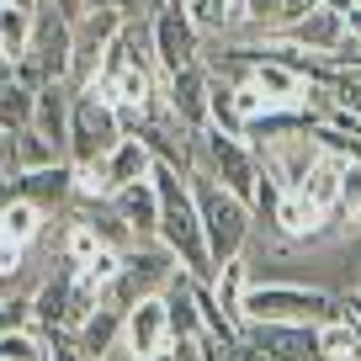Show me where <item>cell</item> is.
Segmentation results:
<instances>
[{
    "label": "cell",
    "instance_id": "12",
    "mask_svg": "<svg viewBox=\"0 0 361 361\" xmlns=\"http://www.w3.org/2000/svg\"><path fill=\"white\" fill-rule=\"evenodd\" d=\"M319 154H324V149H319L314 133H287V138H266V144H255V159L282 180V192H298V186H303Z\"/></svg>",
    "mask_w": 361,
    "mask_h": 361
},
{
    "label": "cell",
    "instance_id": "13",
    "mask_svg": "<svg viewBox=\"0 0 361 361\" xmlns=\"http://www.w3.org/2000/svg\"><path fill=\"white\" fill-rule=\"evenodd\" d=\"M6 197H27L37 207H64L75 202V165L59 159V165H43V170H22V176L6 180Z\"/></svg>",
    "mask_w": 361,
    "mask_h": 361
},
{
    "label": "cell",
    "instance_id": "14",
    "mask_svg": "<svg viewBox=\"0 0 361 361\" xmlns=\"http://www.w3.org/2000/svg\"><path fill=\"white\" fill-rule=\"evenodd\" d=\"M165 308H170V324H176V340H197L207 335V308H202V276L192 271H176L165 282Z\"/></svg>",
    "mask_w": 361,
    "mask_h": 361
},
{
    "label": "cell",
    "instance_id": "8",
    "mask_svg": "<svg viewBox=\"0 0 361 361\" xmlns=\"http://www.w3.org/2000/svg\"><path fill=\"white\" fill-rule=\"evenodd\" d=\"M22 59H32L48 80H69V64H75V22L43 0L37 16H32V43H27Z\"/></svg>",
    "mask_w": 361,
    "mask_h": 361
},
{
    "label": "cell",
    "instance_id": "4",
    "mask_svg": "<svg viewBox=\"0 0 361 361\" xmlns=\"http://www.w3.org/2000/svg\"><path fill=\"white\" fill-rule=\"evenodd\" d=\"M197 170H207L213 180H224L228 192L239 197V202L255 207L260 197V159H255V144L239 133H224V128H202L197 133Z\"/></svg>",
    "mask_w": 361,
    "mask_h": 361
},
{
    "label": "cell",
    "instance_id": "10",
    "mask_svg": "<svg viewBox=\"0 0 361 361\" xmlns=\"http://www.w3.org/2000/svg\"><path fill=\"white\" fill-rule=\"evenodd\" d=\"M165 106L192 133L213 128V69H207V59L192 64V69H180V75H165Z\"/></svg>",
    "mask_w": 361,
    "mask_h": 361
},
{
    "label": "cell",
    "instance_id": "24",
    "mask_svg": "<svg viewBox=\"0 0 361 361\" xmlns=\"http://www.w3.org/2000/svg\"><path fill=\"white\" fill-rule=\"evenodd\" d=\"M186 16L197 22L202 37H234L239 32V0H180Z\"/></svg>",
    "mask_w": 361,
    "mask_h": 361
},
{
    "label": "cell",
    "instance_id": "29",
    "mask_svg": "<svg viewBox=\"0 0 361 361\" xmlns=\"http://www.w3.org/2000/svg\"><path fill=\"white\" fill-rule=\"evenodd\" d=\"M0 361H48L43 329H6L0 335Z\"/></svg>",
    "mask_w": 361,
    "mask_h": 361
},
{
    "label": "cell",
    "instance_id": "26",
    "mask_svg": "<svg viewBox=\"0 0 361 361\" xmlns=\"http://www.w3.org/2000/svg\"><path fill=\"white\" fill-rule=\"evenodd\" d=\"M32 117H37V90L6 80L0 85V133H22V128H32Z\"/></svg>",
    "mask_w": 361,
    "mask_h": 361
},
{
    "label": "cell",
    "instance_id": "23",
    "mask_svg": "<svg viewBox=\"0 0 361 361\" xmlns=\"http://www.w3.org/2000/svg\"><path fill=\"white\" fill-rule=\"evenodd\" d=\"M43 218H48V207L27 202V197H6V213H0V239H6V245H27V250H32L37 234H43Z\"/></svg>",
    "mask_w": 361,
    "mask_h": 361
},
{
    "label": "cell",
    "instance_id": "3",
    "mask_svg": "<svg viewBox=\"0 0 361 361\" xmlns=\"http://www.w3.org/2000/svg\"><path fill=\"white\" fill-rule=\"evenodd\" d=\"M340 319V298L303 282H255L245 298V324H329Z\"/></svg>",
    "mask_w": 361,
    "mask_h": 361
},
{
    "label": "cell",
    "instance_id": "28",
    "mask_svg": "<svg viewBox=\"0 0 361 361\" xmlns=\"http://www.w3.org/2000/svg\"><path fill=\"white\" fill-rule=\"evenodd\" d=\"M319 345H324L329 361H361V329L340 314V319H329V324H319Z\"/></svg>",
    "mask_w": 361,
    "mask_h": 361
},
{
    "label": "cell",
    "instance_id": "21",
    "mask_svg": "<svg viewBox=\"0 0 361 361\" xmlns=\"http://www.w3.org/2000/svg\"><path fill=\"white\" fill-rule=\"evenodd\" d=\"M123 319H128L123 308H106V303H102L96 314L85 319V324L75 329V340L85 345V356H90V361H106L117 345H123Z\"/></svg>",
    "mask_w": 361,
    "mask_h": 361
},
{
    "label": "cell",
    "instance_id": "32",
    "mask_svg": "<svg viewBox=\"0 0 361 361\" xmlns=\"http://www.w3.org/2000/svg\"><path fill=\"white\" fill-rule=\"evenodd\" d=\"M22 266H27V245H6V239H0V276H6V293H11V282L22 276Z\"/></svg>",
    "mask_w": 361,
    "mask_h": 361
},
{
    "label": "cell",
    "instance_id": "27",
    "mask_svg": "<svg viewBox=\"0 0 361 361\" xmlns=\"http://www.w3.org/2000/svg\"><path fill=\"white\" fill-rule=\"evenodd\" d=\"M32 16H37V11L0 6V54H6V64H16V59L27 54V43H32Z\"/></svg>",
    "mask_w": 361,
    "mask_h": 361
},
{
    "label": "cell",
    "instance_id": "17",
    "mask_svg": "<svg viewBox=\"0 0 361 361\" xmlns=\"http://www.w3.org/2000/svg\"><path fill=\"white\" fill-rule=\"evenodd\" d=\"M154 165H159V154L149 149V138H138V133H128L123 144H117L112 154L102 159V170H106V186H112V197L123 192V186H138V180H149V176H154Z\"/></svg>",
    "mask_w": 361,
    "mask_h": 361
},
{
    "label": "cell",
    "instance_id": "7",
    "mask_svg": "<svg viewBox=\"0 0 361 361\" xmlns=\"http://www.w3.org/2000/svg\"><path fill=\"white\" fill-rule=\"evenodd\" d=\"M239 361H329L319 324H245Z\"/></svg>",
    "mask_w": 361,
    "mask_h": 361
},
{
    "label": "cell",
    "instance_id": "30",
    "mask_svg": "<svg viewBox=\"0 0 361 361\" xmlns=\"http://www.w3.org/2000/svg\"><path fill=\"white\" fill-rule=\"evenodd\" d=\"M102 250H112V245H106V239L96 234L90 224H80V218L69 224V234H64V260H69L75 271H80V266H90V260L102 255Z\"/></svg>",
    "mask_w": 361,
    "mask_h": 361
},
{
    "label": "cell",
    "instance_id": "22",
    "mask_svg": "<svg viewBox=\"0 0 361 361\" xmlns=\"http://www.w3.org/2000/svg\"><path fill=\"white\" fill-rule=\"evenodd\" d=\"M340 186H345V159L324 149V154L314 159V170H308V180L298 186V192H303L314 207H324V213H340Z\"/></svg>",
    "mask_w": 361,
    "mask_h": 361
},
{
    "label": "cell",
    "instance_id": "25",
    "mask_svg": "<svg viewBox=\"0 0 361 361\" xmlns=\"http://www.w3.org/2000/svg\"><path fill=\"white\" fill-rule=\"evenodd\" d=\"M287 27V0H239V32L260 37H276Z\"/></svg>",
    "mask_w": 361,
    "mask_h": 361
},
{
    "label": "cell",
    "instance_id": "31",
    "mask_svg": "<svg viewBox=\"0 0 361 361\" xmlns=\"http://www.w3.org/2000/svg\"><path fill=\"white\" fill-rule=\"evenodd\" d=\"M340 213L361 218V159H345V186H340Z\"/></svg>",
    "mask_w": 361,
    "mask_h": 361
},
{
    "label": "cell",
    "instance_id": "16",
    "mask_svg": "<svg viewBox=\"0 0 361 361\" xmlns=\"http://www.w3.org/2000/svg\"><path fill=\"white\" fill-rule=\"evenodd\" d=\"M112 207L123 213V224L133 228L138 245H159V186H154V176L138 180V186H123L112 197Z\"/></svg>",
    "mask_w": 361,
    "mask_h": 361
},
{
    "label": "cell",
    "instance_id": "2",
    "mask_svg": "<svg viewBox=\"0 0 361 361\" xmlns=\"http://www.w3.org/2000/svg\"><path fill=\"white\" fill-rule=\"evenodd\" d=\"M192 192L202 207V228H207V250H213V266L239 260L250 245V228H255V207L239 202L224 180H213L207 170H192Z\"/></svg>",
    "mask_w": 361,
    "mask_h": 361
},
{
    "label": "cell",
    "instance_id": "20",
    "mask_svg": "<svg viewBox=\"0 0 361 361\" xmlns=\"http://www.w3.org/2000/svg\"><path fill=\"white\" fill-rule=\"evenodd\" d=\"M207 287H213L218 308H224V314L234 319L239 329H245V298H250V287H255V276H250V260H245V255H239V260H224V266L207 276Z\"/></svg>",
    "mask_w": 361,
    "mask_h": 361
},
{
    "label": "cell",
    "instance_id": "34",
    "mask_svg": "<svg viewBox=\"0 0 361 361\" xmlns=\"http://www.w3.org/2000/svg\"><path fill=\"white\" fill-rule=\"evenodd\" d=\"M340 314H345L350 324L361 329V287H356V293H345V298H340Z\"/></svg>",
    "mask_w": 361,
    "mask_h": 361
},
{
    "label": "cell",
    "instance_id": "36",
    "mask_svg": "<svg viewBox=\"0 0 361 361\" xmlns=\"http://www.w3.org/2000/svg\"><path fill=\"white\" fill-rule=\"evenodd\" d=\"M345 32H350V37H361V6H356V11H345Z\"/></svg>",
    "mask_w": 361,
    "mask_h": 361
},
{
    "label": "cell",
    "instance_id": "35",
    "mask_svg": "<svg viewBox=\"0 0 361 361\" xmlns=\"http://www.w3.org/2000/svg\"><path fill=\"white\" fill-rule=\"evenodd\" d=\"M319 6H324V11H335V16H345V11H356L361 0H319Z\"/></svg>",
    "mask_w": 361,
    "mask_h": 361
},
{
    "label": "cell",
    "instance_id": "5",
    "mask_svg": "<svg viewBox=\"0 0 361 361\" xmlns=\"http://www.w3.org/2000/svg\"><path fill=\"white\" fill-rule=\"evenodd\" d=\"M128 138V123L112 96L102 90H75V123H69V165H102Z\"/></svg>",
    "mask_w": 361,
    "mask_h": 361
},
{
    "label": "cell",
    "instance_id": "11",
    "mask_svg": "<svg viewBox=\"0 0 361 361\" xmlns=\"http://www.w3.org/2000/svg\"><path fill=\"white\" fill-rule=\"evenodd\" d=\"M123 345H128V356L133 361H154V356H165V350H176V324H170V308H165V298H144L138 308H128V319H123Z\"/></svg>",
    "mask_w": 361,
    "mask_h": 361
},
{
    "label": "cell",
    "instance_id": "19",
    "mask_svg": "<svg viewBox=\"0 0 361 361\" xmlns=\"http://www.w3.org/2000/svg\"><path fill=\"white\" fill-rule=\"evenodd\" d=\"M324 207H314L303 192H282V202H276V218H271V228L282 239H293V245H303V239H319V228H324Z\"/></svg>",
    "mask_w": 361,
    "mask_h": 361
},
{
    "label": "cell",
    "instance_id": "9",
    "mask_svg": "<svg viewBox=\"0 0 361 361\" xmlns=\"http://www.w3.org/2000/svg\"><path fill=\"white\" fill-rule=\"evenodd\" d=\"M154 59L165 75H180V69L202 64V32L186 16V6H159L154 11Z\"/></svg>",
    "mask_w": 361,
    "mask_h": 361
},
{
    "label": "cell",
    "instance_id": "6",
    "mask_svg": "<svg viewBox=\"0 0 361 361\" xmlns=\"http://www.w3.org/2000/svg\"><path fill=\"white\" fill-rule=\"evenodd\" d=\"M180 271V260L170 255L165 245H133L128 250V260H123V271H117L112 282H106V293H102V303L106 308H138L144 298H154V293H165V282Z\"/></svg>",
    "mask_w": 361,
    "mask_h": 361
},
{
    "label": "cell",
    "instance_id": "18",
    "mask_svg": "<svg viewBox=\"0 0 361 361\" xmlns=\"http://www.w3.org/2000/svg\"><path fill=\"white\" fill-rule=\"evenodd\" d=\"M276 37H287V43L308 48L314 59H329L340 43H345V16H335V11H314V16H303V22L282 27Z\"/></svg>",
    "mask_w": 361,
    "mask_h": 361
},
{
    "label": "cell",
    "instance_id": "37",
    "mask_svg": "<svg viewBox=\"0 0 361 361\" xmlns=\"http://www.w3.org/2000/svg\"><path fill=\"white\" fill-rule=\"evenodd\" d=\"M0 6H22V11H37L43 0H0Z\"/></svg>",
    "mask_w": 361,
    "mask_h": 361
},
{
    "label": "cell",
    "instance_id": "33",
    "mask_svg": "<svg viewBox=\"0 0 361 361\" xmlns=\"http://www.w3.org/2000/svg\"><path fill=\"white\" fill-rule=\"evenodd\" d=\"M48 6H54V11H64L69 22H85V16H90V0H48Z\"/></svg>",
    "mask_w": 361,
    "mask_h": 361
},
{
    "label": "cell",
    "instance_id": "15",
    "mask_svg": "<svg viewBox=\"0 0 361 361\" xmlns=\"http://www.w3.org/2000/svg\"><path fill=\"white\" fill-rule=\"evenodd\" d=\"M69 123H75V85H69V80H54V85L37 90V117H32V128L59 149V154H69Z\"/></svg>",
    "mask_w": 361,
    "mask_h": 361
},
{
    "label": "cell",
    "instance_id": "1",
    "mask_svg": "<svg viewBox=\"0 0 361 361\" xmlns=\"http://www.w3.org/2000/svg\"><path fill=\"white\" fill-rule=\"evenodd\" d=\"M154 186H159V245L180 260V271L192 276H213V250H207V228H202V207H197L192 176H180L170 165H154Z\"/></svg>",
    "mask_w": 361,
    "mask_h": 361
}]
</instances>
